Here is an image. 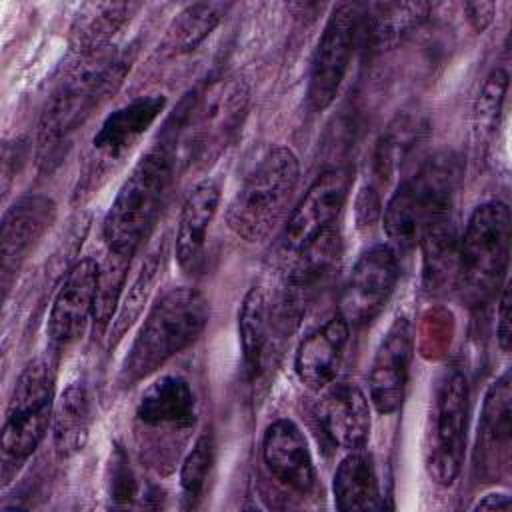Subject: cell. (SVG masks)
<instances>
[{"label": "cell", "mask_w": 512, "mask_h": 512, "mask_svg": "<svg viewBox=\"0 0 512 512\" xmlns=\"http://www.w3.org/2000/svg\"><path fill=\"white\" fill-rule=\"evenodd\" d=\"M248 94L246 82L234 74L202 80L168 116L158 148L174 168L212 162L238 132L246 116Z\"/></svg>", "instance_id": "1"}, {"label": "cell", "mask_w": 512, "mask_h": 512, "mask_svg": "<svg viewBox=\"0 0 512 512\" xmlns=\"http://www.w3.org/2000/svg\"><path fill=\"white\" fill-rule=\"evenodd\" d=\"M210 318L208 298L192 288L166 290L150 306L120 366L118 384L130 388L154 374L172 356L188 348L204 332Z\"/></svg>", "instance_id": "2"}, {"label": "cell", "mask_w": 512, "mask_h": 512, "mask_svg": "<svg viewBox=\"0 0 512 512\" xmlns=\"http://www.w3.org/2000/svg\"><path fill=\"white\" fill-rule=\"evenodd\" d=\"M134 54L106 46L80 56L46 100L38 122L40 150H52L80 128L90 114L120 86Z\"/></svg>", "instance_id": "3"}, {"label": "cell", "mask_w": 512, "mask_h": 512, "mask_svg": "<svg viewBox=\"0 0 512 512\" xmlns=\"http://www.w3.org/2000/svg\"><path fill=\"white\" fill-rule=\"evenodd\" d=\"M300 166L286 146L270 148L248 172L226 210L228 228L246 242L266 240L296 192Z\"/></svg>", "instance_id": "4"}, {"label": "cell", "mask_w": 512, "mask_h": 512, "mask_svg": "<svg viewBox=\"0 0 512 512\" xmlns=\"http://www.w3.org/2000/svg\"><path fill=\"white\" fill-rule=\"evenodd\" d=\"M460 180V162L452 152H436L406 176L384 206L382 226L400 248L418 242L422 230L448 216Z\"/></svg>", "instance_id": "5"}, {"label": "cell", "mask_w": 512, "mask_h": 512, "mask_svg": "<svg viewBox=\"0 0 512 512\" xmlns=\"http://www.w3.org/2000/svg\"><path fill=\"white\" fill-rule=\"evenodd\" d=\"M510 238L512 220L504 202L490 200L472 210L460 238L456 284L470 306L484 304L506 278Z\"/></svg>", "instance_id": "6"}, {"label": "cell", "mask_w": 512, "mask_h": 512, "mask_svg": "<svg viewBox=\"0 0 512 512\" xmlns=\"http://www.w3.org/2000/svg\"><path fill=\"white\" fill-rule=\"evenodd\" d=\"M172 170L170 158L158 146L138 160L102 222L108 252L132 258L158 216Z\"/></svg>", "instance_id": "7"}, {"label": "cell", "mask_w": 512, "mask_h": 512, "mask_svg": "<svg viewBox=\"0 0 512 512\" xmlns=\"http://www.w3.org/2000/svg\"><path fill=\"white\" fill-rule=\"evenodd\" d=\"M468 380L462 370L446 368L434 388L426 430V468L430 476L450 486L460 474L468 422Z\"/></svg>", "instance_id": "8"}, {"label": "cell", "mask_w": 512, "mask_h": 512, "mask_svg": "<svg viewBox=\"0 0 512 512\" xmlns=\"http://www.w3.org/2000/svg\"><path fill=\"white\" fill-rule=\"evenodd\" d=\"M54 374L44 360L24 366L6 406L2 450L8 458L26 460L48 432L54 414Z\"/></svg>", "instance_id": "9"}, {"label": "cell", "mask_w": 512, "mask_h": 512, "mask_svg": "<svg viewBox=\"0 0 512 512\" xmlns=\"http://www.w3.org/2000/svg\"><path fill=\"white\" fill-rule=\"evenodd\" d=\"M360 20L362 6L352 2L336 4L328 16L308 76V102L318 112L326 110L340 90L360 38Z\"/></svg>", "instance_id": "10"}, {"label": "cell", "mask_w": 512, "mask_h": 512, "mask_svg": "<svg viewBox=\"0 0 512 512\" xmlns=\"http://www.w3.org/2000/svg\"><path fill=\"white\" fill-rule=\"evenodd\" d=\"M396 280V250L388 244H374L366 248L344 282L338 314L352 326H362L374 320L394 292Z\"/></svg>", "instance_id": "11"}, {"label": "cell", "mask_w": 512, "mask_h": 512, "mask_svg": "<svg viewBox=\"0 0 512 512\" xmlns=\"http://www.w3.org/2000/svg\"><path fill=\"white\" fill-rule=\"evenodd\" d=\"M298 322L282 308L276 294L264 286H252L238 312V332L244 366L250 378L262 376L280 342Z\"/></svg>", "instance_id": "12"}, {"label": "cell", "mask_w": 512, "mask_h": 512, "mask_svg": "<svg viewBox=\"0 0 512 512\" xmlns=\"http://www.w3.org/2000/svg\"><path fill=\"white\" fill-rule=\"evenodd\" d=\"M350 190V172L346 168L324 170L306 190L292 210L282 236L284 254L290 258L322 232L336 226Z\"/></svg>", "instance_id": "13"}, {"label": "cell", "mask_w": 512, "mask_h": 512, "mask_svg": "<svg viewBox=\"0 0 512 512\" xmlns=\"http://www.w3.org/2000/svg\"><path fill=\"white\" fill-rule=\"evenodd\" d=\"M100 278V264L92 258L76 262L60 284L48 314L46 334L54 352L66 350L94 318V302Z\"/></svg>", "instance_id": "14"}, {"label": "cell", "mask_w": 512, "mask_h": 512, "mask_svg": "<svg viewBox=\"0 0 512 512\" xmlns=\"http://www.w3.org/2000/svg\"><path fill=\"white\" fill-rule=\"evenodd\" d=\"M412 346V324L406 316H400L390 324L380 340L368 374L370 400L380 414H394L404 402Z\"/></svg>", "instance_id": "15"}, {"label": "cell", "mask_w": 512, "mask_h": 512, "mask_svg": "<svg viewBox=\"0 0 512 512\" xmlns=\"http://www.w3.org/2000/svg\"><path fill=\"white\" fill-rule=\"evenodd\" d=\"M56 218V204L52 198L42 194L20 196L2 218L0 234V256H2V288L4 296L10 290V282L48 232L50 224Z\"/></svg>", "instance_id": "16"}, {"label": "cell", "mask_w": 512, "mask_h": 512, "mask_svg": "<svg viewBox=\"0 0 512 512\" xmlns=\"http://www.w3.org/2000/svg\"><path fill=\"white\" fill-rule=\"evenodd\" d=\"M318 420L326 438L338 448L362 450L368 440L370 406L356 384L330 382L318 402Z\"/></svg>", "instance_id": "17"}, {"label": "cell", "mask_w": 512, "mask_h": 512, "mask_svg": "<svg viewBox=\"0 0 512 512\" xmlns=\"http://www.w3.org/2000/svg\"><path fill=\"white\" fill-rule=\"evenodd\" d=\"M262 458L270 474L296 492H310L316 482L312 454L300 428L292 420L272 422L262 438Z\"/></svg>", "instance_id": "18"}, {"label": "cell", "mask_w": 512, "mask_h": 512, "mask_svg": "<svg viewBox=\"0 0 512 512\" xmlns=\"http://www.w3.org/2000/svg\"><path fill=\"white\" fill-rule=\"evenodd\" d=\"M350 338V324L338 314L312 330L298 346L294 368L310 390H324L334 382Z\"/></svg>", "instance_id": "19"}, {"label": "cell", "mask_w": 512, "mask_h": 512, "mask_svg": "<svg viewBox=\"0 0 512 512\" xmlns=\"http://www.w3.org/2000/svg\"><path fill=\"white\" fill-rule=\"evenodd\" d=\"M196 414V394L190 382L176 374L154 380L136 404L138 422L170 432L192 428Z\"/></svg>", "instance_id": "20"}, {"label": "cell", "mask_w": 512, "mask_h": 512, "mask_svg": "<svg viewBox=\"0 0 512 512\" xmlns=\"http://www.w3.org/2000/svg\"><path fill=\"white\" fill-rule=\"evenodd\" d=\"M166 106V96L148 94L130 100L104 118L98 132L92 138V146L106 158H118L126 154L140 136L156 122Z\"/></svg>", "instance_id": "21"}, {"label": "cell", "mask_w": 512, "mask_h": 512, "mask_svg": "<svg viewBox=\"0 0 512 512\" xmlns=\"http://www.w3.org/2000/svg\"><path fill=\"white\" fill-rule=\"evenodd\" d=\"M426 128V122L414 114H402L390 122V126L380 136L372 156L374 182H370V186H366L358 196L360 204L380 208V188L386 186L410 150L424 138Z\"/></svg>", "instance_id": "22"}, {"label": "cell", "mask_w": 512, "mask_h": 512, "mask_svg": "<svg viewBox=\"0 0 512 512\" xmlns=\"http://www.w3.org/2000/svg\"><path fill=\"white\" fill-rule=\"evenodd\" d=\"M220 204V186L214 180L198 182L186 196L176 228L174 252L182 268L192 270L200 260L208 226Z\"/></svg>", "instance_id": "23"}, {"label": "cell", "mask_w": 512, "mask_h": 512, "mask_svg": "<svg viewBox=\"0 0 512 512\" xmlns=\"http://www.w3.org/2000/svg\"><path fill=\"white\" fill-rule=\"evenodd\" d=\"M422 280L430 294H444L458 284L460 240L452 216H442L428 224L420 238Z\"/></svg>", "instance_id": "24"}, {"label": "cell", "mask_w": 512, "mask_h": 512, "mask_svg": "<svg viewBox=\"0 0 512 512\" xmlns=\"http://www.w3.org/2000/svg\"><path fill=\"white\" fill-rule=\"evenodd\" d=\"M142 8L138 2L84 4L70 26V48L80 58L110 46L114 34Z\"/></svg>", "instance_id": "25"}, {"label": "cell", "mask_w": 512, "mask_h": 512, "mask_svg": "<svg viewBox=\"0 0 512 512\" xmlns=\"http://www.w3.org/2000/svg\"><path fill=\"white\" fill-rule=\"evenodd\" d=\"M92 414L94 400L86 380L70 382L54 404L52 414V440L60 458H70L84 448L94 418Z\"/></svg>", "instance_id": "26"}, {"label": "cell", "mask_w": 512, "mask_h": 512, "mask_svg": "<svg viewBox=\"0 0 512 512\" xmlns=\"http://www.w3.org/2000/svg\"><path fill=\"white\" fill-rule=\"evenodd\" d=\"M428 2H384L362 12L360 38L374 52H384L402 42L430 14Z\"/></svg>", "instance_id": "27"}, {"label": "cell", "mask_w": 512, "mask_h": 512, "mask_svg": "<svg viewBox=\"0 0 512 512\" xmlns=\"http://www.w3.org/2000/svg\"><path fill=\"white\" fill-rule=\"evenodd\" d=\"M332 490L336 508L342 512L378 510L384 506L374 464L362 450H350V454L340 460L334 472Z\"/></svg>", "instance_id": "28"}, {"label": "cell", "mask_w": 512, "mask_h": 512, "mask_svg": "<svg viewBox=\"0 0 512 512\" xmlns=\"http://www.w3.org/2000/svg\"><path fill=\"white\" fill-rule=\"evenodd\" d=\"M232 4L228 2H196L186 6L168 24L164 38L160 40V52L164 56H184L196 50L212 30L222 22Z\"/></svg>", "instance_id": "29"}, {"label": "cell", "mask_w": 512, "mask_h": 512, "mask_svg": "<svg viewBox=\"0 0 512 512\" xmlns=\"http://www.w3.org/2000/svg\"><path fill=\"white\" fill-rule=\"evenodd\" d=\"M512 432V378L502 372L488 388L480 416V440L486 450L508 452Z\"/></svg>", "instance_id": "30"}, {"label": "cell", "mask_w": 512, "mask_h": 512, "mask_svg": "<svg viewBox=\"0 0 512 512\" xmlns=\"http://www.w3.org/2000/svg\"><path fill=\"white\" fill-rule=\"evenodd\" d=\"M162 262H164V246H156L146 260L140 266V272L136 274L134 282L130 284L126 298L120 306V312L116 314L112 328H110V340H120L122 334L130 328V324L140 316L144 304L148 302V296L158 280V276L162 274Z\"/></svg>", "instance_id": "31"}, {"label": "cell", "mask_w": 512, "mask_h": 512, "mask_svg": "<svg viewBox=\"0 0 512 512\" xmlns=\"http://www.w3.org/2000/svg\"><path fill=\"white\" fill-rule=\"evenodd\" d=\"M214 462V438L204 432L186 454L180 468V488L186 506H194L206 488V480Z\"/></svg>", "instance_id": "32"}, {"label": "cell", "mask_w": 512, "mask_h": 512, "mask_svg": "<svg viewBox=\"0 0 512 512\" xmlns=\"http://www.w3.org/2000/svg\"><path fill=\"white\" fill-rule=\"evenodd\" d=\"M130 258L118 256L114 252H108L106 262L100 266V278H98V290H96V302H94V322L100 330H104L114 314V308L118 304L124 278H126V266Z\"/></svg>", "instance_id": "33"}, {"label": "cell", "mask_w": 512, "mask_h": 512, "mask_svg": "<svg viewBox=\"0 0 512 512\" xmlns=\"http://www.w3.org/2000/svg\"><path fill=\"white\" fill-rule=\"evenodd\" d=\"M110 478H108V492L112 498L114 508H130L136 504L138 496V478L130 466L128 454L122 446H116L110 456Z\"/></svg>", "instance_id": "34"}, {"label": "cell", "mask_w": 512, "mask_h": 512, "mask_svg": "<svg viewBox=\"0 0 512 512\" xmlns=\"http://www.w3.org/2000/svg\"><path fill=\"white\" fill-rule=\"evenodd\" d=\"M506 88H508V72L502 68H494L486 76L482 90L478 94V100H476L474 112H476L478 124H482L486 128L494 126V122L502 110Z\"/></svg>", "instance_id": "35"}, {"label": "cell", "mask_w": 512, "mask_h": 512, "mask_svg": "<svg viewBox=\"0 0 512 512\" xmlns=\"http://www.w3.org/2000/svg\"><path fill=\"white\" fill-rule=\"evenodd\" d=\"M496 338L502 352L510 350L512 342V328H510V288L508 284L502 286V294L498 300V320H496Z\"/></svg>", "instance_id": "36"}, {"label": "cell", "mask_w": 512, "mask_h": 512, "mask_svg": "<svg viewBox=\"0 0 512 512\" xmlns=\"http://www.w3.org/2000/svg\"><path fill=\"white\" fill-rule=\"evenodd\" d=\"M494 4L492 2H468L464 4V10L468 14V22L476 32H484L486 26L492 22L494 16Z\"/></svg>", "instance_id": "37"}, {"label": "cell", "mask_w": 512, "mask_h": 512, "mask_svg": "<svg viewBox=\"0 0 512 512\" xmlns=\"http://www.w3.org/2000/svg\"><path fill=\"white\" fill-rule=\"evenodd\" d=\"M508 508H510V496L506 492H490L474 504V510H508Z\"/></svg>", "instance_id": "38"}]
</instances>
